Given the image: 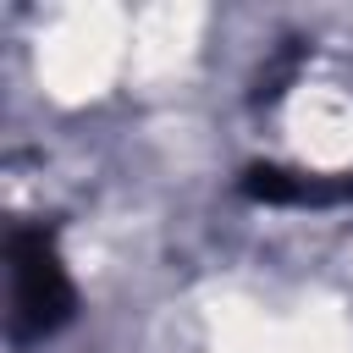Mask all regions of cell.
I'll list each match as a JSON object with an SVG mask.
<instances>
[{
    "mask_svg": "<svg viewBox=\"0 0 353 353\" xmlns=\"http://www.w3.org/2000/svg\"><path fill=\"white\" fill-rule=\"evenodd\" d=\"M11 259H17V336H44L66 320L72 309V287L61 276V259L50 248L44 232H17L11 243Z\"/></svg>",
    "mask_w": 353,
    "mask_h": 353,
    "instance_id": "cell-1",
    "label": "cell"
}]
</instances>
